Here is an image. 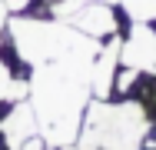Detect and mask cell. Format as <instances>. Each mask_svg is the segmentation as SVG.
<instances>
[{"instance_id": "6da1fadb", "label": "cell", "mask_w": 156, "mask_h": 150, "mask_svg": "<svg viewBox=\"0 0 156 150\" xmlns=\"http://www.w3.org/2000/svg\"><path fill=\"white\" fill-rule=\"evenodd\" d=\"M90 60H63L33 67L27 77V100L37 114L40 140L50 150L76 144L87 103L93 100L90 90Z\"/></svg>"}, {"instance_id": "7a4b0ae2", "label": "cell", "mask_w": 156, "mask_h": 150, "mask_svg": "<svg viewBox=\"0 0 156 150\" xmlns=\"http://www.w3.org/2000/svg\"><path fill=\"white\" fill-rule=\"evenodd\" d=\"M80 150H156V120L136 97L90 100L80 123Z\"/></svg>"}, {"instance_id": "3957f363", "label": "cell", "mask_w": 156, "mask_h": 150, "mask_svg": "<svg viewBox=\"0 0 156 150\" xmlns=\"http://www.w3.org/2000/svg\"><path fill=\"white\" fill-rule=\"evenodd\" d=\"M60 20H66L73 30H80L83 37H93V40H110V37L123 33V27H126L120 7H116V3H110V0H87V3H73Z\"/></svg>"}, {"instance_id": "277c9868", "label": "cell", "mask_w": 156, "mask_h": 150, "mask_svg": "<svg viewBox=\"0 0 156 150\" xmlns=\"http://www.w3.org/2000/svg\"><path fill=\"white\" fill-rule=\"evenodd\" d=\"M33 137H40L37 130V114H33L30 100H3L0 103V144L7 150H23Z\"/></svg>"}, {"instance_id": "5b68a950", "label": "cell", "mask_w": 156, "mask_h": 150, "mask_svg": "<svg viewBox=\"0 0 156 150\" xmlns=\"http://www.w3.org/2000/svg\"><path fill=\"white\" fill-rule=\"evenodd\" d=\"M120 63L129 67V70L156 77V20L153 24H126L123 27Z\"/></svg>"}, {"instance_id": "8992f818", "label": "cell", "mask_w": 156, "mask_h": 150, "mask_svg": "<svg viewBox=\"0 0 156 150\" xmlns=\"http://www.w3.org/2000/svg\"><path fill=\"white\" fill-rule=\"evenodd\" d=\"M20 97H27V80L17 77V70L0 54V103L3 100H20Z\"/></svg>"}, {"instance_id": "52a82bcc", "label": "cell", "mask_w": 156, "mask_h": 150, "mask_svg": "<svg viewBox=\"0 0 156 150\" xmlns=\"http://www.w3.org/2000/svg\"><path fill=\"white\" fill-rule=\"evenodd\" d=\"M126 24H153L156 20V0H116Z\"/></svg>"}, {"instance_id": "ba28073f", "label": "cell", "mask_w": 156, "mask_h": 150, "mask_svg": "<svg viewBox=\"0 0 156 150\" xmlns=\"http://www.w3.org/2000/svg\"><path fill=\"white\" fill-rule=\"evenodd\" d=\"M10 17H13V10L7 7V0H0V37H3V30H7V24H10Z\"/></svg>"}, {"instance_id": "9c48e42d", "label": "cell", "mask_w": 156, "mask_h": 150, "mask_svg": "<svg viewBox=\"0 0 156 150\" xmlns=\"http://www.w3.org/2000/svg\"><path fill=\"white\" fill-rule=\"evenodd\" d=\"M7 7H10L13 13H20V10H27V7H30V0H7Z\"/></svg>"}, {"instance_id": "30bf717a", "label": "cell", "mask_w": 156, "mask_h": 150, "mask_svg": "<svg viewBox=\"0 0 156 150\" xmlns=\"http://www.w3.org/2000/svg\"><path fill=\"white\" fill-rule=\"evenodd\" d=\"M60 150H80V147H76V144H70V147H60Z\"/></svg>"}, {"instance_id": "8fae6325", "label": "cell", "mask_w": 156, "mask_h": 150, "mask_svg": "<svg viewBox=\"0 0 156 150\" xmlns=\"http://www.w3.org/2000/svg\"><path fill=\"white\" fill-rule=\"evenodd\" d=\"M70 3H87V0H70ZM110 3H116V0H110Z\"/></svg>"}, {"instance_id": "7c38bea8", "label": "cell", "mask_w": 156, "mask_h": 150, "mask_svg": "<svg viewBox=\"0 0 156 150\" xmlns=\"http://www.w3.org/2000/svg\"><path fill=\"white\" fill-rule=\"evenodd\" d=\"M0 150H7V147H3V144H0Z\"/></svg>"}]
</instances>
